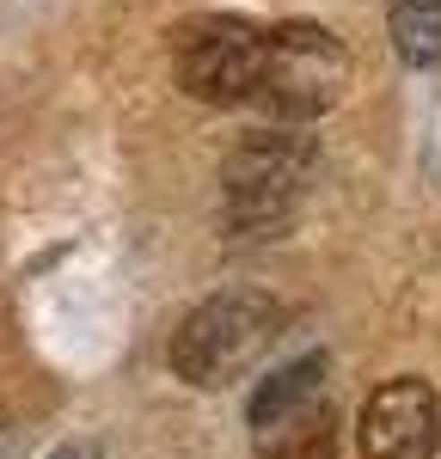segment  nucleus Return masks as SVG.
<instances>
[{
    "label": "nucleus",
    "instance_id": "nucleus-6",
    "mask_svg": "<svg viewBox=\"0 0 441 459\" xmlns=\"http://www.w3.org/2000/svg\"><path fill=\"white\" fill-rule=\"evenodd\" d=\"M319 392H325V355H300L289 368H276L270 380H257L252 404H246V423H252L257 435H270V429H282L289 417L313 411Z\"/></svg>",
    "mask_w": 441,
    "mask_h": 459
},
{
    "label": "nucleus",
    "instance_id": "nucleus-5",
    "mask_svg": "<svg viewBox=\"0 0 441 459\" xmlns=\"http://www.w3.org/2000/svg\"><path fill=\"white\" fill-rule=\"evenodd\" d=\"M362 459H436L441 404L429 380H386L362 404Z\"/></svg>",
    "mask_w": 441,
    "mask_h": 459
},
{
    "label": "nucleus",
    "instance_id": "nucleus-8",
    "mask_svg": "<svg viewBox=\"0 0 441 459\" xmlns=\"http://www.w3.org/2000/svg\"><path fill=\"white\" fill-rule=\"evenodd\" d=\"M257 447H264V459H337V411L319 398L313 411H300L282 429L257 435Z\"/></svg>",
    "mask_w": 441,
    "mask_h": 459
},
{
    "label": "nucleus",
    "instance_id": "nucleus-1",
    "mask_svg": "<svg viewBox=\"0 0 441 459\" xmlns=\"http://www.w3.org/2000/svg\"><path fill=\"white\" fill-rule=\"evenodd\" d=\"M282 307L257 288H227L215 300H203L172 337V374L190 386H227L233 374H246L257 355L276 343Z\"/></svg>",
    "mask_w": 441,
    "mask_h": 459
},
{
    "label": "nucleus",
    "instance_id": "nucleus-9",
    "mask_svg": "<svg viewBox=\"0 0 441 459\" xmlns=\"http://www.w3.org/2000/svg\"><path fill=\"white\" fill-rule=\"evenodd\" d=\"M49 459H86V454H80V447H62V454H49Z\"/></svg>",
    "mask_w": 441,
    "mask_h": 459
},
{
    "label": "nucleus",
    "instance_id": "nucleus-7",
    "mask_svg": "<svg viewBox=\"0 0 441 459\" xmlns=\"http://www.w3.org/2000/svg\"><path fill=\"white\" fill-rule=\"evenodd\" d=\"M386 31H393L399 62L436 68L441 62V0H386Z\"/></svg>",
    "mask_w": 441,
    "mask_h": 459
},
{
    "label": "nucleus",
    "instance_id": "nucleus-4",
    "mask_svg": "<svg viewBox=\"0 0 441 459\" xmlns=\"http://www.w3.org/2000/svg\"><path fill=\"white\" fill-rule=\"evenodd\" d=\"M313 166V135L300 129H257L227 153L220 184H227V221L233 227H270L282 221Z\"/></svg>",
    "mask_w": 441,
    "mask_h": 459
},
{
    "label": "nucleus",
    "instance_id": "nucleus-3",
    "mask_svg": "<svg viewBox=\"0 0 441 459\" xmlns=\"http://www.w3.org/2000/svg\"><path fill=\"white\" fill-rule=\"evenodd\" d=\"M264 49L270 31L252 19H233V13H209V19H190L172 37V74L190 99L203 105H252L257 80H264Z\"/></svg>",
    "mask_w": 441,
    "mask_h": 459
},
{
    "label": "nucleus",
    "instance_id": "nucleus-2",
    "mask_svg": "<svg viewBox=\"0 0 441 459\" xmlns=\"http://www.w3.org/2000/svg\"><path fill=\"white\" fill-rule=\"evenodd\" d=\"M350 80V56L343 43L313 25V19H289V25H270V49H264V80H257V99L270 117L282 123H307L319 110L337 105Z\"/></svg>",
    "mask_w": 441,
    "mask_h": 459
}]
</instances>
